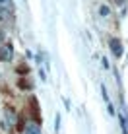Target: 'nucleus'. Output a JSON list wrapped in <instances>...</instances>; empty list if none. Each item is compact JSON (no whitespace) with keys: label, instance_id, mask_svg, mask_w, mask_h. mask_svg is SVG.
<instances>
[{"label":"nucleus","instance_id":"nucleus-1","mask_svg":"<svg viewBox=\"0 0 128 134\" xmlns=\"http://www.w3.org/2000/svg\"><path fill=\"white\" fill-rule=\"evenodd\" d=\"M12 58H14L12 45H2V47H0V62H10Z\"/></svg>","mask_w":128,"mask_h":134},{"label":"nucleus","instance_id":"nucleus-2","mask_svg":"<svg viewBox=\"0 0 128 134\" xmlns=\"http://www.w3.org/2000/svg\"><path fill=\"white\" fill-rule=\"evenodd\" d=\"M109 47H111L113 54H115L117 58H120V57H122V45H120V41H118L117 37H113V39L109 41Z\"/></svg>","mask_w":128,"mask_h":134},{"label":"nucleus","instance_id":"nucleus-3","mask_svg":"<svg viewBox=\"0 0 128 134\" xmlns=\"http://www.w3.org/2000/svg\"><path fill=\"white\" fill-rule=\"evenodd\" d=\"M24 132L25 134H41V128H39L37 122H27L25 128H24Z\"/></svg>","mask_w":128,"mask_h":134},{"label":"nucleus","instance_id":"nucleus-4","mask_svg":"<svg viewBox=\"0 0 128 134\" xmlns=\"http://www.w3.org/2000/svg\"><path fill=\"white\" fill-rule=\"evenodd\" d=\"M29 107H31V113H33L35 121H41V115H39V105H37V99L31 97L29 99Z\"/></svg>","mask_w":128,"mask_h":134},{"label":"nucleus","instance_id":"nucleus-5","mask_svg":"<svg viewBox=\"0 0 128 134\" xmlns=\"http://www.w3.org/2000/svg\"><path fill=\"white\" fill-rule=\"evenodd\" d=\"M20 87H21V90H29L31 84H29V82H25V80H20Z\"/></svg>","mask_w":128,"mask_h":134},{"label":"nucleus","instance_id":"nucleus-6","mask_svg":"<svg viewBox=\"0 0 128 134\" xmlns=\"http://www.w3.org/2000/svg\"><path fill=\"white\" fill-rule=\"evenodd\" d=\"M109 12H111V10H109L107 6H101V8H99V14H101V16H109Z\"/></svg>","mask_w":128,"mask_h":134},{"label":"nucleus","instance_id":"nucleus-7","mask_svg":"<svg viewBox=\"0 0 128 134\" xmlns=\"http://www.w3.org/2000/svg\"><path fill=\"white\" fill-rule=\"evenodd\" d=\"M27 70H29V68H27V66H24V64H20V66H18V72H20V74H27Z\"/></svg>","mask_w":128,"mask_h":134}]
</instances>
